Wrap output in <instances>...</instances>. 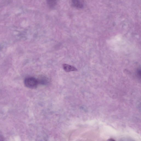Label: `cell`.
Returning a JSON list of instances; mask_svg holds the SVG:
<instances>
[{
  "label": "cell",
  "instance_id": "obj_3",
  "mask_svg": "<svg viewBox=\"0 0 141 141\" xmlns=\"http://www.w3.org/2000/svg\"><path fill=\"white\" fill-rule=\"evenodd\" d=\"M72 5L73 7L78 8H81L83 7V4L81 1L75 0L72 1Z\"/></svg>",
  "mask_w": 141,
  "mask_h": 141
},
{
  "label": "cell",
  "instance_id": "obj_7",
  "mask_svg": "<svg viewBox=\"0 0 141 141\" xmlns=\"http://www.w3.org/2000/svg\"><path fill=\"white\" fill-rule=\"evenodd\" d=\"M109 141H115V140L113 139H109Z\"/></svg>",
  "mask_w": 141,
  "mask_h": 141
},
{
  "label": "cell",
  "instance_id": "obj_6",
  "mask_svg": "<svg viewBox=\"0 0 141 141\" xmlns=\"http://www.w3.org/2000/svg\"><path fill=\"white\" fill-rule=\"evenodd\" d=\"M121 141H135L134 140L128 138H124L121 140Z\"/></svg>",
  "mask_w": 141,
  "mask_h": 141
},
{
  "label": "cell",
  "instance_id": "obj_1",
  "mask_svg": "<svg viewBox=\"0 0 141 141\" xmlns=\"http://www.w3.org/2000/svg\"><path fill=\"white\" fill-rule=\"evenodd\" d=\"M25 86L30 89L36 88L39 84L38 79L33 77H28L25 79L24 81Z\"/></svg>",
  "mask_w": 141,
  "mask_h": 141
},
{
  "label": "cell",
  "instance_id": "obj_2",
  "mask_svg": "<svg viewBox=\"0 0 141 141\" xmlns=\"http://www.w3.org/2000/svg\"><path fill=\"white\" fill-rule=\"evenodd\" d=\"M63 67L64 70L67 72L76 71L77 70V69L73 66L67 64H63Z\"/></svg>",
  "mask_w": 141,
  "mask_h": 141
},
{
  "label": "cell",
  "instance_id": "obj_4",
  "mask_svg": "<svg viewBox=\"0 0 141 141\" xmlns=\"http://www.w3.org/2000/svg\"><path fill=\"white\" fill-rule=\"evenodd\" d=\"M39 84L44 85L46 84L48 82V80L47 78L45 77H41L39 79H38Z\"/></svg>",
  "mask_w": 141,
  "mask_h": 141
},
{
  "label": "cell",
  "instance_id": "obj_5",
  "mask_svg": "<svg viewBox=\"0 0 141 141\" xmlns=\"http://www.w3.org/2000/svg\"><path fill=\"white\" fill-rule=\"evenodd\" d=\"M55 1H49L48 3L49 5L51 7H53V6H54L56 4V2Z\"/></svg>",
  "mask_w": 141,
  "mask_h": 141
}]
</instances>
